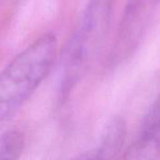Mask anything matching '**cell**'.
I'll return each mask as SVG.
<instances>
[{
  "instance_id": "obj_1",
  "label": "cell",
  "mask_w": 160,
  "mask_h": 160,
  "mask_svg": "<svg viewBox=\"0 0 160 160\" xmlns=\"http://www.w3.org/2000/svg\"><path fill=\"white\" fill-rule=\"evenodd\" d=\"M56 51L55 35L44 34L17 55L0 72V131L47 77Z\"/></svg>"
},
{
  "instance_id": "obj_2",
  "label": "cell",
  "mask_w": 160,
  "mask_h": 160,
  "mask_svg": "<svg viewBox=\"0 0 160 160\" xmlns=\"http://www.w3.org/2000/svg\"><path fill=\"white\" fill-rule=\"evenodd\" d=\"M114 0H88L62 58L60 98L85 75L103 44L111 22Z\"/></svg>"
},
{
  "instance_id": "obj_5",
  "label": "cell",
  "mask_w": 160,
  "mask_h": 160,
  "mask_svg": "<svg viewBox=\"0 0 160 160\" xmlns=\"http://www.w3.org/2000/svg\"><path fill=\"white\" fill-rule=\"evenodd\" d=\"M24 144V135L19 129H10L0 134V160H19Z\"/></svg>"
},
{
  "instance_id": "obj_4",
  "label": "cell",
  "mask_w": 160,
  "mask_h": 160,
  "mask_svg": "<svg viewBox=\"0 0 160 160\" xmlns=\"http://www.w3.org/2000/svg\"><path fill=\"white\" fill-rule=\"evenodd\" d=\"M118 160H160V140L138 134Z\"/></svg>"
},
{
  "instance_id": "obj_3",
  "label": "cell",
  "mask_w": 160,
  "mask_h": 160,
  "mask_svg": "<svg viewBox=\"0 0 160 160\" xmlns=\"http://www.w3.org/2000/svg\"><path fill=\"white\" fill-rule=\"evenodd\" d=\"M125 137V121L120 116H115L105 126L98 145L81 153H78L70 160H112L121 151Z\"/></svg>"
}]
</instances>
